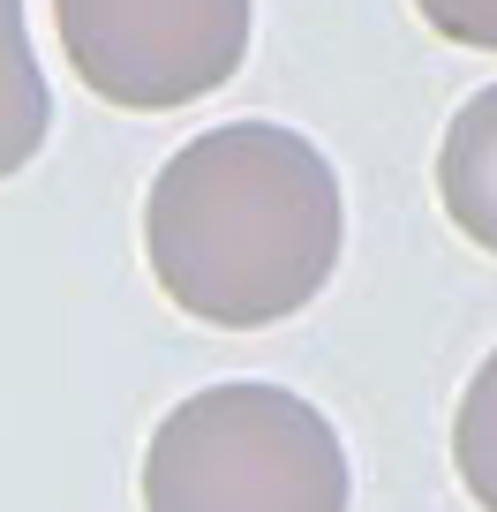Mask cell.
Returning a JSON list of instances; mask_svg holds the SVG:
<instances>
[{"label": "cell", "instance_id": "1", "mask_svg": "<svg viewBox=\"0 0 497 512\" xmlns=\"http://www.w3.org/2000/svg\"><path fill=\"white\" fill-rule=\"evenodd\" d=\"M347 196L287 121H219L151 174L144 264L181 317L211 332L287 324L332 287Z\"/></svg>", "mask_w": 497, "mask_h": 512}, {"label": "cell", "instance_id": "2", "mask_svg": "<svg viewBox=\"0 0 497 512\" xmlns=\"http://www.w3.org/2000/svg\"><path fill=\"white\" fill-rule=\"evenodd\" d=\"M347 445L317 400L264 377L204 384L144 445V512H347Z\"/></svg>", "mask_w": 497, "mask_h": 512}, {"label": "cell", "instance_id": "3", "mask_svg": "<svg viewBox=\"0 0 497 512\" xmlns=\"http://www.w3.org/2000/svg\"><path fill=\"white\" fill-rule=\"evenodd\" d=\"M53 31L91 98L174 113L241 76L257 0H53Z\"/></svg>", "mask_w": 497, "mask_h": 512}, {"label": "cell", "instance_id": "4", "mask_svg": "<svg viewBox=\"0 0 497 512\" xmlns=\"http://www.w3.org/2000/svg\"><path fill=\"white\" fill-rule=\"evenodd\" d=\"M437 204H445V219L482 256H497V83L475 91L445 121V144H437Z\"/></svg>", "mask_w": 497, "mask_h": 512}, {"label": "cell", "instance_id": "5", "mask_svg": "<svg viewBox=\"0 0 497 512\" xmlns=\"http://www.w3.org/2000/svg\"><path fill=\"white\" fill-rule=\"evenodd\" d=\"M46 136H53V91L31 53V23H23V0H0V181L23 174L46 151Z\"/></svg>", "mask_w": 497, "mask_h": 512}, {"label": "cell", "instance_id": "6", "mask_svg": "<svg viewBox=\"0 0 497 512\" xmlns=\"http://www.w3.org/2000/svg\"><path fill=\"white\" fill-rule=\"evenodd\" d=\"M452 467H460V490L482 512H497V347L482 354V369L467 377L460 415H452Z\"/></svg>", "mask_w": 497, "mask_h": 512}, {"label": "cell", "instance_id": "7", "mask_svg": "<svg viewBox=\"0 0 497 512\" xmlns=\"http://www.w3.org/2000/svg\"><path fill=\"white\" fill-rule=\"evenodd\" d=\"M415 16L430 23L445 46L497 53V0H415Z\"/></svg>", "mask_w": 497, "mask_h": 512}]
</instances>
